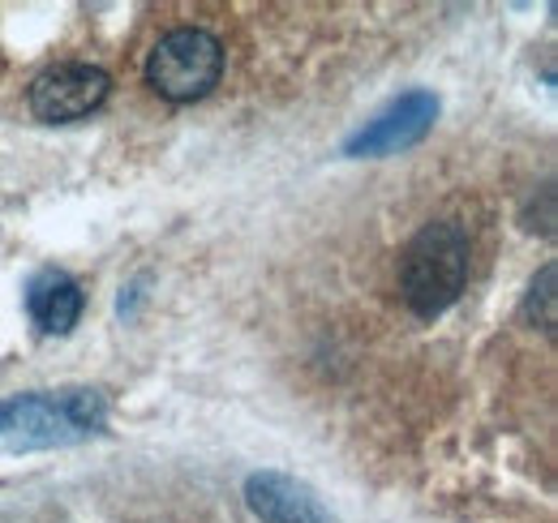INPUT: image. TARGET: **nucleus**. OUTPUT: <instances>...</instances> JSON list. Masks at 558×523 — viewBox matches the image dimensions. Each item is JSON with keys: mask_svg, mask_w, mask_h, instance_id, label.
Here are the masks:
<instances>
[{"mask_svg": "<svg viewBox=\"0 0 558 523\" xmlns=\"http://www.w3.org/2000/svg\"><path fill=\"white\" fill-rule=\"evenodd\" d=\"M438 117V99L429 90H409L400 95L391 108H383L365 130L349 142V155H396L409 150L413 142H421L434 130Z\"/></svg>", "mask_w": 558, "mask_h": 523, "instance_id": "39448f33", "label": "nucleus"}, {"mask_svg": "<svg viewBox=\"0 0 558 523\" xmlns=\"http://www.w3.org/2000/svg\"><path fill=\"white\" fill-rule=\"evenodd\" d=\"M542 305V318L537 327L542 330H555V266H546L537 279H533V292H529V314Z\"/></svg>", "mask_w": 558, "mask_h": 523, "instance_id": "6e6552de", "label": "nucleus"}, {"mask_svg": "<svg viewBox=\"0 0 558 523\" xmlns=\"http://www.w3.org/2000/svg\"><path fill=\"white\" fill-rule=\"evenodd\" d=\"M469 262H473V241L464 223L456 219H434L404 245L400 258V296L417 318H442L464 283H469Z\"/></svg>", "mask_w": 558, "mask_h": 523, "instance_id": "f257e3e1", "label": "nucleus"}, {"mask_svg": "<svg viewBox=\"0 0 558 523\" xmlns=\"http://www.w3.org/2000/svg\"><path fill=\"white\" fill-rule=\"evenodd\" d=\"M108 90H112V82L99 65L61 61L31 82V112L44 125H65L77 117H90L108 99Z\"/></svg>", "mask_w": 558, "mask_h": 523, "instance_id": "20e7f679", "label": "nucleus"}, {"mask_svg": "<svg viewBox=\"0 0 558 523\" xmlns=\"http://www.w3.org/2000/svg\"><path fill=\"white\" fill-rule=\"evenodd\" d=\"M245 502L263 523H331L318 494L283 472H254L245 481Z\"/></svg>", "mask_w": 558, "mask_h": 523, "instance_id": "423d86ee", "label": "nucleus"}, {"mask_svg": "<svg viewBox=\"0 0 558 523\" xmlns=\"http://www.w3.org/2000/svg\"><path fill=\"white\" fill-rule=\"evenodd\" d=\"M26 314L44 335H70L82 318V288L65 270H44L26 288Z\"/></svg>", "mask_w": 558, "mask_h": 523, "instance_id": "0eeeda50", "label": "nucleus"}, {"mask_svg": "<svg viewBox=\"0 0 558 523\" xmlns=\"http://www.w3.org/2000/svg\"><path fill=\"white\" fill-rule=\"evenodd\" d=\"M104 425V399L95 391L17 394L0 403V451H52L82 442Z\"/></svg>", "mask_w": 558, "mask_h": 523, "instance_id": "f03ea898", "label": "nucleus"}, {"mask_svg": "<svg viewBox=\"0 0 558 523\" xmlns=\"http://www.w3.org/2000/svg\"><path fill=\"white\" fill-rule=\"evenodd\" d=\"M223 77V44L203 26L168 31L150 57H146V82L168 104H194L210 95Z\"/></svg>", "mask_w": 558, "mask_h": 523, "instance_id": "7ed1b4c3", "label": "nucleus"}]
</instances>
